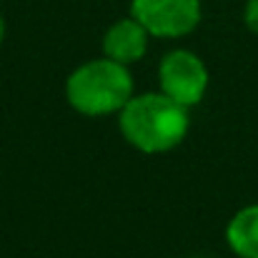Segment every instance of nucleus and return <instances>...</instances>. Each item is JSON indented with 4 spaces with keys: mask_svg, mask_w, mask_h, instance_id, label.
Segmentation results:
<instances>
[{
    "mask_svg": "<svg viewBox=\"0 0 258 258\" xmlns=\"http://www.w3.org/2000/svg\"><path fill=\"white\" fill-rule=\"evenodd\" d=\"M3 38H5V20H3V15H0V45H3Z\"/></svg>",
    "mask_w": 258,
    "mask_h": 258,
    "instance_id": "nucleus-8",
    "label": "nucleus"
},
{
    "mask_svg": "<svg viewBox=\"0 0 258 258\" xmlns=\"http://www.w3.org/2000/svg\"><path fill=\"white\" fill-rule=\"evenodd\" d=\"M243 25L258 35V0H246L243 5Z\"/></svg>",
    "mask_w": 258,
    "mask_h": 258,
    "instance_id": "nucleus-7",
    "label": "nucleus"
},
{
    "mask_svg": "<svg viewBox=\"0 0 258 258\" xmlns=\"http://www.w3.org/2000/svg\"><path fill=\"white\" fill-rule=\"evenodd\" d=\"M118 131L123 141L143 156H161L178 148L188 131V108L161 90L136 93L118 113Z\"/></svg>",
    "mask_w": 258,
    "mask_h": 258,
    "instance_id": "nucleus-1",
    "label": "nucleus"
},
{
    "mask_svg": "<svg viewBox=\"0 0 258 258\" xmlns=\"http://www.w3.org/2000/svg\"><path fill=\"white\" fill-rule=\"evenodd\" d=\"M133 95H136V83L131 68L105 55L81 63L66 78L68 105L86 118L118 115Z\"/></svg>",
    "mask_w": 258,
    "mask_h": 258,
    "instance_id": "nucleus-2",
    "label": "nucleus"
},
{
    "mask_svg": "<svg viewBox=\"0 0 258 258\" xmlns=\"http://www.w3.org/2000/svg\"><path fill=\"white\" fill-rule=\"evenodd\" d=\"M148 43H151L148 30L133 15H125V18L110 23V28L105 30V35H103V55L131 68L133 63L146 58Z\"/></svg>",
    "mask_w": 258,
    "mask_h": 258,
    "instance_id": "nucleus-5",
    "label": "nucleus"
},
{
    "mask_svg": "<svg viewBox=\"0 0 258 258\" xmlns=\"http://www.w3.org/2000/svg\"><path fill=\"white\" fill-rule=\"evenodd\" d=\"M208 83V66L188 48H173L158 60V90L188 110L206 98Z\"/></svg>",
    "mask_w": 258,
    "mask_h": 258,
    "instance_id": "nucleus-3",
    "label": "nucleus"
},
{
    "mask_svg": "<svg viewBox=\"0 0 258 258\" xmlns=\"http://www.w3.org/2000/svg\"><path fill=\"white\" fill-rule=\"evenodd\" d=\"M226 243L236 258H258V203L238 208L226 223Z\"/></svg>",
    "mask_w": 258,
    "mask_h": 258,
    "instance_id": "nucleus-6",
    "label": "nucleus"
},
{
    "mask_svg": "<svg viewBox=\"0 0 258 258\" xmlns=\"http://www.w3.org/2000/svg\"><path fill=\"white\" fill-rule=\"evenodd\" d=\"M131 15L158 40H180L203 20L201 0H131Z\"/></svg>",
    "mask_w": 258,
    "mask_h": 258,
    "instance_id": "nucleus-4",
    "label": "nucleus"
}]
</instances>
